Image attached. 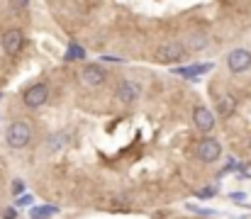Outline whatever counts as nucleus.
<instances>
[{
    "mask_svg": "<svg viewBox=\"0 0 251 219\" xmlns=\"http://www.w3.org/2000/svg\"><path fill=\"white\" fill-rule=\"evenodd\" d=\"M183 54H185V47H183L180 42H168V44H161V47L156 49V59H159L161 64H173V61H178Z\"/></svg>",
    "mask_w": 251,
    "mask_h": 219,
    "instance_id": "423d86ee",
    "label": "nucleus"
},
{
    "mask_svg": "<svg viewBox=\"0 0 251 219\" xmlns=\"http://www.w3.org/2000/svg\"><path fill=\"white\" fill-rule=\"evenodd\" d=\"M2 217H5V219H12V217H15V212H12V210H7V212H2Z\"/></svg>",
    "mask_w": 251,
    "mask_h": 219,
    "instance_id": "dca6fc26",
    "label": "nucleus"
},
{
    "mask_svg": "<svg viewBox=\"0 0 251 219\" xmlns=\"http://www.w3.org/2000/svg\"><path fill=\"white\" fill-rule=\"evenodd\" d=\"M139 93H142V88H139L137 83H132V80H122V83L117 85V100H120L122 105L134 102V100L139 97Z\"/></svg>",
    "mask_w": 251,
    "mask_h": 219,
    "instance_id": "1a4fd4ad",
    "label": "nucleus"
},
{
    "mask_svg": "<svg viewBox=\"0 0 251 219\" xmlns=\"http://www.w3.org/2000/svg\"><path fill=\"white\" fill-rule=\"evenodd\" d=\"M32 142V124L25 120H17L7 127V144L12 148H25Z\"/></svg>",
    "mask_w": 251,
    "mask_h": 219,
    "instance_id": "f257e3e1",
    "label": "nucleus"
},
{
    "mask_svg": "<svg viewBox=\"0 0 251 219\" xmlns=\"http://www.w3.org/2000/svg\"><path fill=\"white\" fill-rule=\"evenodd\" d=\"M227 66H229V71H232V73L249 71L251 51H249V49H234V51H229V56H227Z\"/></svg>",
    "mask_w": 251,
    "mask_h": 219,
    "instance_id": "20e7f679",
    "label": "nucleus"
},
{
    "mask_svg": "<svg viewBox=\"0 0 251 219\" xmlns=\"http://www.w3.org/2000/svg\"><path fill=\"white\" fill-rule=\"evenodd\" d=\"M105 78H107V73H105V69H100L98 64H88V66H83V71H81V83L88 85V88L102 85Z\"/></svg>",
    "mask_w": 251,
    "mask_h": 219,
    "instance_id": "0eeeda50",
    "label": "nucleus"
},
{
    "mask_svg": "<svg viewBox=\"0 0 251 219\" xmlns=\"http://www.w3.org/2000/svg\"><path fill=\"white\" fill-rule=\"evenodd\" d=\"M22 100H25L27 107H42V105L49 100V85H47V83H34V85H29V88L25 90Z\"/></svg>",
    "mask_w": 251,
    "mask_h": 219,
    "instance_id": "f03ea898",
    "label": "nucleus"
},
{
    "mask_svg": "<svg viewBox=\"0 0 251 219\" xmlns=\"http://www.w3.org/2000/svg\"><path fill=\"white\" fill-rule=\"evenodd\" d=\"M234 110H237V100H234L232 95H220V97H217V115H220L222 120L232 117Z\"/></svg>",
    "mask_w": 251,
    "mask_h": 219,
    "instance_id": "9d476101",
    "label": "nucleus"
},
{
    "mask_svg": "<svg viewBox=\"0 0 251 219\" xmlns=\"http://www.w3.org/2000/svg\"><path fill=\"white\" fill-rule=\"evenodd\" d=\"M202 44H205L202 37H193V39H190V47H193V49H198V47H202Z\"/></svg>",
    "mask_w": 251,
    "mask_h": 219,
    "instance_id": "4468645a",
    "label": "nucleus"
},
{
    "mask_svg": "<svg viewBox=\"0 0 251 219\" xmlns=\"http://www.w3.org/2000/svg\"><path fill=\"white\" fill-rule=\"evenodd\" d=\"M22 190H25V185H22V180H15V183H12V193H15V195H20Z\"/></svg>",
    "mask_w": 251,
    "mask_h": 219,
    "instance_id": "2eb2a0df",
    "label": "nucleus"
},
{
    "mask_svg": "<svg viewBox=\"0 0 251 219\" xmlns=\"http://www.w3.org/2000/svg\"><path fill=\"white\" fill-rule=\"evenodd\" d=\"M10 5H12L15 10H25V7L29 5V0H10Z\"/></svg>",
    "mask_w": 251,
    "mask_h": 219,
    "instance_id": "ddd939ff",
    "label": "nucleus"
},
{
    "mask_svg": "<svg viewBox=\"0 0 251 219\" xmlns=\"http://www.w3.org/2000/svg\"><path fill=\"white\" fill-rule=\"evenodd\" d=\"M195 153H198V158L202 161V163H215L220 156H222V144L217 142V139H202L200 144L195 146Z\"/></svg>",
    "mask_w": 251,
    "mask_h": 219,
    "instance_id": "7ed1b4c3",
    "label": "nucleus"
},
{
    "mask_svg": "<svg viewBox=\"0 0 251 219\" xmlns=\"http://www.w3.org/2000/svg\"><path fill=\"white\" fill-rule=\"evenodd\" d=\"M193 124H195V129H200V132H212L215 129V115L205 107V105H195V110H193Z\"/></svg>",
    "mask_w": 251,
    "mask_h": 219,
    "instance_id": "39448f33",
    "label": "nucleus"
},
{
    "mask_svg": "<svg viewBox=\"0 0 251 219\" xmlns=\"http://www.w3.org/2000/svg\"><path fill=\"white\" fill-rule=\"evenodd\" d=\"M51 212H54V210H34V212H32V217L34 219H47Z\"/></svg>",
    "mask_w": 251,
    "mask_h": 219,
    "instance_id": "f8f14e48",
    "label": "nucleus"
},
{
    "mask_svg": "<svg viewBox=\"0 0 251 219\" xmlns=\"http://www.w3.org/2000/svg\"><path fill=\"white\" fill-rule=\"evenodd\" d=\"M22 44H25V37H22L20 29H7V32L2 34V51H5V54L15 56V54L22 49Z\"/></svg>",
    "mask_w": 251,
    "mask_h": 219,
    "instance_id": "6e6552de",
    "label": "nucleus"
},
{
    "mask_svg": "<svg viewBox=\"0 0 251 219\" xmlns=\"http://www.w3.org/2000/svg\"><path fill=\"white\" fill-rule=\"evenodd\" d=\"M49 146H51V151H59V148H64V146H66V137H64V134H56V137H51V139H49Z\"/></svg>",
    "mask_w": 251,
    "mask_h": 219,
    "instance_id": "9b49d317",
    "label": "nucleus"
}]
</instances>
